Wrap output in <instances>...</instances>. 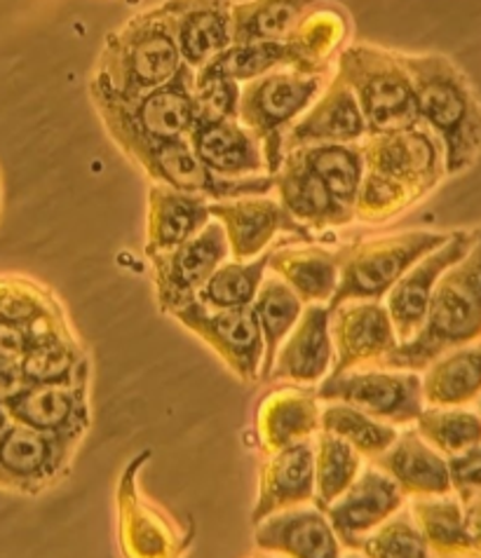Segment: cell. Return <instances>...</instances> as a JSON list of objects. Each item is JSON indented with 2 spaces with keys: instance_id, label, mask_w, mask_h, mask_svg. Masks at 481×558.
Instances as JSON below:
<instances>
[{
  "instance_id": "obj_1",
  "label": "cell",
  "mask_w": 481,
  "mask_h": 558,
  "mask_svg": "<svg viewBox=\"0 0 481 558\" xmlns=\"http://www.w3.org/2000/svg\"><path fill=\"white\" fill-rule=\"evenodd\" d=\"M397 57L413 83L421 120L442 138L444 174L465 172L481 153V104L470 81L442 54Z\"/></svg>"
},
{
  "instance_id": "obj_2",
  "label": "cell",
  "mask_w": 481,
  "mask_h": 558,
  "mask_svg": "<svg viewBox=\"0 0 481 558\" xmlns=\"http://www.w3.org/2000/svg\"><path fill=\"white\" fill-rule=\"evenodd\" d=\"M472 232L468 254L456 260L434 287L421 331L387 354L385 368L421 374L442 352L481 340V228Z\"/></svg>"
},
{
  "instance_id": "obj_3",
  "label": "cell",
  "mask_w": 481,
  "mask_h": 558,
  "mask_svg": "<svg viewBox=\"0 0 481 558\" xmlns=\"http://www.w3.org/2000/svg\"><path fill=\"white\" fill-rule=\"evenodd\" d=\"M183 66L167 5L139 14L106 40V52L92 77V99L132 101L167 85Z\"/></svg>"
},
{
  "instance_id": "obj_4",
  "label": "cell",
  "mask_w": 481,
  "mask_h": 558,
  "mask_svg": "<svg viewBox=\"0 0 481 558\" xmlns=\"http://www.w3.org/2000/svg\"><path fill=\"white\" fill-rule=\"evenodd\" d=\"M104 125L132 162H142L160 144L185 138L197 116L195 73L183 66L172 81L132 101L95 97Z\"/></svg>"
},
{
  "instance_id": "obj_5",
  "label": "cell",
  "mask_w": 481,
  "mask_h": 558,
  "mask_svg": "<svg viewBox=\"0 0 481 558\" xmlns=\"http://www.w3.org/2000/svg\"><path fill=\"white\" fill-rule=\"evenodd\" d=\"M338 77L352 89L369 134L423 125L413 83L397 54L357 45L338 57Z\"/></svg>"
},
{
  "instance_id": "obj_6",
  "label": "cell",
  "mask_w": 481,
  "mask_h": 558,
  "mask_svg": "<svg viewBox=\"0 0 481 558\" xmlns=\"http://www.w3.org/2000/svg\"><path fill=\"white\" fill-rule=\"evenodd\" d=\"M448 232L411 230L360 240L336 254L338 287L327 307L346 301H383L418 258L444 244Z\"/></svg>"
},
{
  "instance_id": "obj_7",
  "label": "cell",
  "mask_w": 481,
  "mask_h": 558,
  "mask_svg": "<svg viewBox=\"0 0 481 558\" xmlns=\"http://www.w3.org/2000/svg\"><path fill=\"white\" fill-rule=\"evenodd\" d=\"M151 451H142L122 470L116 484V537L122 558H185L193 529L155 502L142 486Z\"/></svg>"
},
{
  "instance_id": "obj_8",
  "label": "cell",
  "mask_w": 481,
  "mask_h": 558,
  "mask_svg": "<svg viewBox=\"0 0 481 558\" xmlns=\"http://www.w3.org/2000/svg\"><path fill=\"white\" fill-rule=\"evenodd\" d=\"M320 87V75L282 71L254 77L240 92L238 120L256 136L270 177L285 160V134L315 104Z\"/></svg>"
},
{
  "instance_id": "obj_9",
  "label": "cell",
  "mask_w": 481,
  "mask_h": 558,
  "mask_svg": "<svg viewBox=\"0 0 481 558\" xmlns=\"http://www.w3.org/2000/svg\"><path fill=\"white\" fill-rule=\"evenodd\" d=\"M315 395L322 404L344 401L395 427L413 425L425 409L421 374L385 366L329 374L317 385Z\"/></svg>"
},
{
  "instance_id": "obj_10",
  "label": "cell",
  "mask_w": 481,
  "mask_h": 558,
  "mask_svg": "<svg viewBox=\"0 0 481 558\" xmlns=\"http://www.w3.org/2000/svg\"><path fill=\"white\" fill-rule=\"evenodd\" d=\"M77 446L57 434L10 421L0 432V488L36 498L67 476Z\"/></svg>"
},
{
  "instance_id": "obj_11",
  "label": "cell",
  "mask_w": 481,
  "mask_h": 558,
  "mask_svg": "<svg viewBox=\"0 0 481 558\" xmlns=\"http://www.w3.org/2000/svg\"><path fill=\"white\" fill-rule=\"evenodd\" d=\"M230 256L224 226L212 219L203 230L179 244L177 250L148 256L153 270L155 301L163 315H172L181 305L197 299L209 275Z\"/></svg>"
},
{
  "instance_id": "obj_12",
  "label": "cell",
  "mask_w": 481,
  "mask_h": 558,
  "mask_svg": "<svg viewBox=\"0 0 481 558\" xmlns=\"http://www.w3.org/2000/svg\"><path fill=\"white\" fill-rule=\"evenodd\" d=\"M169 317L209 345L240 380H261L263 338L252 307L214 310L195 299L175 310Z\"/></svg>"
},
{
  "instance_id": "obj_13",
  "label": "cell",
  "mask_w": 481,
  "mask_h": 558,
  "mask_svg": "<svg viewBox=\"0 0 481 558\" xmlns=\"http://www.w3.org/2000/svg\"><path fill=\"white\" fill-rule=\"evenodd\" d=\"M369 136V142L360 146L364 172L405 185L418 199H423L442 181L444 153L434 134L423 125Z\"/></svg>"
},
{
  "instance_id": "obj_14",
  "label": "cell",
  "mask_w": 481,
  "mask_h": 558,
  "mask_svg": "<svg viewBox=\"0 0 481 558\" xmlns=\"http://www.w3.org/2000/svg\"><path fill=\"white\" fill-rule=\"evenodd\" d=\"M334 343L332 374L383 366L399 338L383 301H346L329 310Z\"/></svg>"
},
{
  "instance_id": "obj_15",
  "label": "cell",
  "mask_w": 481,
  "mask_h": 558,
  "mask_svg": "<svg viewBox=\"0 0 481 558\" xmlns=\"http://www.w3.org/2000/svg\"><path fill=\"white\" fill-rule=\"evenodd\" d=\"M472 238V230L448 232L444 244H440L437 250H432L423 258H418L413 266L397 279L395 287L385 293L383 305L387 310V315H390L399 343H407V340H411L421 331L428 317L434 287H437L440 277L452 268L456 260L468 254Z\"/></svg>"
},
{
  "instance_id": "obj_16",
  "label": "cell",
  "mask_w": 481,
  "mask_h": 558,
  "mask_svg": "<svg viewBox=\"0 0 481 558\" xmlns=\"http://www.w3.org/2000/svg\"><path fill=\"white\" fill-rule=\"evenodd\" d=\"M12 423H22L61 439L83 444L89 432V378L75 383H24L17 395L5 401Z\"/></svg>"
},
{
  "instance_id": "obj_17",
  "label": "cell",
  "mask_w": 481,
  "mask_h": 558,
  "mask_svg": "<svg viewBox=\"0 0 481 558\" xmlns=\"http://www.w3.org/2000/svg\"><path fill=\"white\" fill-rule=\"evenodd\" d=\"M212 219L224 226L232 260H252L266 254L279 232L313 242V232L293 221L287 209L266 195H250L209 203Z\"/></svg>"
},
{
  "instance_id": "obj_18",
  "label": "cell",
  "mask_w": 481,
  "mask_h": 558,
  "mask_svg": "<svg viewBox=\"0 0 481 558\" xmlns=\"http://www.w3.org/2000/svg\"><path fill=\"white\" fill-rule=\"evenodd\" d=\"M405 500L407 498L393 478L369 464V468H362L350 488L324 509V514H327L340 547L357 551L371 531L405 507Z\"/></svg>"
},
{
  "instance_id": "obj_19",
  "label": "cell",
  "mask_w": 481,
  "mask_h": 558,
  "mask_svg": "<svg viewBox=\"0 0 481 558\" xmlns=\"http://www.w3.org/2000/svg\"><path fill=\"white\" fill-rule=\"evenodd\" d=\"M332 313L324 303L305 305L299 322L279 345L268 380L317 387L332 374L334 343L329 329Z\"/></svg>"
},
{
  "instance_id": "obj_20",
  "label": "cell",
  "mask_w": 481,
  "mask_h": 558,
  "mask_svg": "<svg viewBox=\"0 0 481 558\" xmlns=\"http://www.w3.org/2000/svg\"><path fill=\"white\" fill-rule=\"evenodd\" d=\"M315 500L313 441L285 446L266 453L258 468V490L252 507V523H261L277 511L310 505Z\"/></svg>"
},
{
  "instance_id": "obj_21",
  "label": "cell",
  "mask_w": 481,
  "mask_h": 558,
  "mask_svg": "<svg viewBox=\"0 0 481 558\" xmlns=\"http://www.w3.org/2000/svg\"><path fill=\"white\" fill-rule=\"evenodd\" d=\"M254 545L285 558H344V547L317 505L291 507L254 525Z\"/></svg>"
},
{
  "instance_id": "obj_22",
  "label": "cell",
  "mask_w": 481,
  "mask_h": 558,
  "mask_svg": "<svg viewBox=\"0 0 481 558\" xmlns=\"http://www.w3.org/2000/svg\"><path fill=\"white\" fill-rule=\"evenodd\" d=\"M185 138H189L197 160L216 177L246 179L266 172L261 144L250 130L240 125L238 118L195 116L193 128Z\"/></svg>"
},
{
  "instance_id": "obj_23",
  "label": "cell",
  "mask_w": 481,
  "mask_h": 558,
  "mask_svg": "<svg viewBox=\"0 0 481 558\" xmlns=\"http://www.w3.org/2000/svg\"><path fill=\"white\" fill-rule=\"evenodd\" d=\"M254 429L263 453L313 441L322 429V401L315 395V387L289 383L268 392L256 407Z\"/></svg>"
},
{
  "instance_id": "obj_24",
  "label": "cell",
  "mask_w": 481,
  "mask_h": 558,
  "mask_svg": "<svg viewBox=\"0 0 481 558\" xmlns=\"http://www.w3.org/2000/svg\"><path fill=\"white\" fill-rule=\"evenodd\" d=\"M275 191L279 195L277 203L287 209L293 221H299L310 232L348 226L354 221V211L344 207L327 191L297 150H287L285 160L273 174Z\"/></svg>"
},
{
  "instance_id": "obj_25",
  "label": "cell",
  "mask_w": 481,
  "mask_h": 558,
  "mask_svg": "<svg viewBox=\"0 0 481 558\" xmlns=\"http://www.w3.org/2000/svg\"><path fill=\"white\" fill-rule=\"evenodd\" d=\"M230 0H172L167 3L183 64L191 71L207 66L232 45Z\"/></svg>"
},
{
  "instance_id": "obj_26",
  "label": "cell",
  "mask_w": 481,
  "mask_h": 558,
  "mask_svg": "<svg viewBox=\"0 0 481 558\" xmlns=\"http://www.w3.org/2000/svg\"><path fill=\"white\" fill-rule=\"evenodd\" d=\"M397 484L405 498H432L452 493L446 458L413 429L399 432L395 444L383 456L371 460Z\"/></svg>"
},
{
  "instance_id": "obj_27",
  "label": "cell",
  "mask_w": 481,
  "mask_h": 558,
  "mask_svg": "<svg viewBox=\"0 0 481 558\" xmlns=\"http://www.w3.org/2000/svg\"><path fill=\"white\" fill-rule=\"evenodd\" d=\"M364 134L369 132L360 104H357L352 89L336 75L327 95L315 101V106L285 134V153L313 144H354Z\"/></svg>"
},
{
  "instance_id": "obj_28",
  "label": "cell",
  "mask_w": 481,
  "mask_h": 558,
  "mask_svg": "<svg viewBox=\"0 0 481 558\" xmlns=\"http://www.w3.org/2000/svg\"><path fill=\"white\" fill-rule=\"evenodd\" d=\"M209 221L212 214L207 197L153 183L146 216V256L177 250Z\"/></svg>"
},
{
  "instance_id": "obj_29",
  "label": "cell",
  "mask_w": 481,
  "mask_h": 558,
  "mask_svg": "<svg viewBox=\"0 0 481 558\" xmlns=\"http://www.w3.org/2000/svg\"><path fill=\"white\" fill-rule=\"evenodd\" d=\"M425 407H470L481 395V340L442 352L421 374Z\"/></svg>"
},
{
  "instance_id": "obj_30",
  "label": "cell",
  "mask_w": 481,
  "mask_h": 558,
  "mask_svg": "<svg viewBox=\"0 0 481 558\" xmlns=\"http://www.w3.org/2000/svg\"><path fill=\"white\" fill-rule=\"evenodd\" d=\"M268 272L282 279L305 305H327L338 287L336 254L315 244L273 250L268 256Z\"/></svg>"
},
{
  "instance_id": "obj_31",
  "label": "cell",
  "mask_w": 481,
  "mask_h": 558,
  "mask_svg": "<svg viewBox=\"0 0 481 558\" xmlns=\"http://www.w3.org/2000/svg\"><path fill=\"white\" fill-rule=\"evenodd\" d=\"M409 511L434 558H477L468 531H465L462 502L454 493L413 498Z\"/></svg>"
},
{
  "instance_id": "obj_32",
  "label": "cell",
  "mask_w": 481,
  "mask_h": 558,
  "mask_svg": "<svg viewBox=\"0 0 481 558\" xmlns=\"http://www.w3.org/2000/svg\"><path fill=\"white\" fill-rule=\"evenodd\" d=\"M320 0H250L232 5V45L289 40Z\"/></svg>"
},
{
  "instance_id": "obj_33",
  "label": "cell",
  "mask_w": 481,
  "mask_h": 558,
  "mask_svg": "<svg viewBox=\"0 0 481 558\" xmlns=\"http://www.w3.org/2000/svg\"><path fill=\"white\" fill-rule=\"evenodd\" d=\"M305 303L293 293L282 279L270 275L261 282L256 299L252 303V313L258 322L261 338H263V366L261 380H268V374L275 362V354L282 345L287 333L299 322Z\"/></svg>"
},
{
  "instance_id": "obj_34",
  "label": "cell",
  "mask_w": 481,
  "mask_h": 558,
  "mask_svg": "<svg viewBox=\"0 0 481 558\" xmlns=\"http://www.w3.org/2000/svg\"><path fill=\"white\" fill-rule=\"evenodd\" d=\"M24 383H75L89 378V354L77 333L38 340L20 362Z\"/></svg>"
},
{
  "instance_id": "obj_35",
  "label": "cell",
  "mask_w": 481,
  "mask_h": 558,
  "mask_svg": "<svg viewBox=\"0 0 481 558\" xmlns=\"http://www.w3.org/2000/svg\"><path fill=\"white\" fill-rule=\"evenodd\" d=\"M340 205L352 209L364 179L362 148L352 144H313L291 148Z\"/></svg>"
},
{
  "instance_id": "obj_36",
  "label": "cell",
  "mask_w": 481,
  "mask_h": 558,
  "mask_svg": "<svg viewBox=\"0 0 481 558\" xmlns=\"http://www.w3.org/2000/svg\"><path fill=\"white\" fill-rule=\"evenodd\" d=\"M322 429L350 444L362 456V460L369 462L383 456L399 437V429L395 425L376 421V417L344 404V401L322 404Z\"/></svg>"
},
{
  "instance_id": "obj_37",
  "label": "cell",
  "mask_w": 481,
  "mask_h": 558,
  "mask_svg": "<svg viewBox=\"0 0 481 558\" xmlns=\"http://www.w3.org/2000/svg\"><path fill=\"white\" fill-rule=\"evenodd\" d=\"M268 256L261 254L252 260H226L216 268L203 289L197 291V301L214 310H238L252 307L258 287L268 275Z\"/></svg>"
},
{
  "instance_id": "obj_38",
  "label": "cell",
  "mask_w": 481,
  "mask_h": 558,
  "mask_svg": "<svg viewBox=\"0 0 481 558\" xmlns=\"http://www.w3.org/2000/svg\"><path fill=\"white\" fill-rule=\"evenodd\" d=\"M315 458V500L320 509H327L336 498L344 495L350 484L360 476L364 460L350 444L320 429L313 437Z\"/></svg>"
},
{
  "instance_id": "obj_39",
  "label": "cell",
  "mask_w": 481,
  "mask_h": 558,
  "mask_svg": "<svg viewBox=\"0 0 481 558\" xmlns=\"http://www.w3.org/2000/svg\"><path fill=\"white\" fill-rule=\"evenodd\" d=\"M413 425L444 458L465 453L481 444V415L468 407H425Z\"/></svg>"
},
{
  "instance_id": "obj_40",
  "label": "cell",
  "mask_w": 481,
  "mask_h": 558,
  "mask_svg": "<svg viewBox=\"0 0 481 558\" xmlns=\"http://www.w3.org/2000/svg\"><path fill=\"white\" fill-rule=\"evenodd\" d=\"M357 551L364 558H434L409 509H399L385 519L362 539Z\"/></svg>"
},
{
  "instance_id": "obj_41",
  "label": "cell",
  "mask_w": 481,
  "mask_h": 558,
  "mask_svg": "<svg viewBox=\"0 0 481 558\" xmlns=\"http://www.w3.org/2000/svg\"><path fill=\"white\" fill-rule=\"evenodd\" d=\"M240 83L224 75H195V104L203 118H238Z\"/></svg>"
},
{
  "instance_id": "obj_42",
  "label": "cell",
  "mask_w": 481,
  "mask_h": 558,
  "mask_svg": "<svg viewBox=\"0 0 481 558\" xmlns=\"http://www.w3.org/2000/svg\"><path fill=\"white\" fill-rule=\"evenodd\" d=\"M448 476H452V493L460 502L481 498V444L470 451L446 458Z\"/></svg>"
},
{
  "instance_id": "obj_43",
  "label": "cell",
  "mask_w": 481,
  "mask_h": 558,
  "mask_svg": "<svg viewBox=\"0 0 481 558\" xmlns=\"http://www.w3.org/2000/svg\"><path fill=\"white\" fill-rule=\"evenodd\" d=\"M24 387V376H22V368L20 364L8 362L0 356V404H5V401L17 395Z\"/></svg>"
},
{
  "instance_id": "obj_44",
  "label": "cell",
  "mask_w": 481,
  "mask_h": 558,
  "mask_svg": "<svg viewBox=\"0 0 481 558\" xmlns=\"http://www.w3.org/2000/svg\"><path fill=\"white\" fill-rule=\"evenodd\" d=\"M462 521H465V531H468V537L477 551V558H481V498L462 502Z\"/></svg>"
},
{
  "instance_id": "obj_45",
  "label": "cell",
  "mask_w": 481,
  "mask_h": 558,
  "mask_svg": "<svg viewBox=\"0 0 481 558\" xmlns=\"http://www.w3.org/2000/svg\"><path fill=\"white\" fill-rule=\"evenodd\" d=\"M8 423H10L8 411H5V407H3V404H0V432H3V429L8 427Z\"/></svg>"
},
{
  "instance_id": "obj_46",
  "label": "cell",
  "mask_w": 481,
  "mask_h": 558,
  "mask_svg": "<svg viewBox=\"0 0 481 558\" xmlns=\"http://www.w3.org/2000/svg\"><path fill=\"white\" fill-rule=\"evenodd\" d=\"M250 558H285V556H279V554H270V551H261V549H258V554H252Z\"/></svg>"
},
{
  "instance_id": "obj_47",
  "label": "cell",
  "mask_w": 481,
  "mask_h": 558,
  "mask_svg": "<svg viewBox=\"0 0 481 558\" xmlns=\"http://www.w3.org/2000/svg\"><path fill=\"white\" fill-rule=\"evenodd\" d=\"M344 558H364L360 551H350V554H346Z\"/></svg>"
},
{
  "instance_id": "obj_48",
  "label": "cell",
  "mask_w": 481,
  "mask_h": 558,
  "mask_svg": "<svg viewBox=\"0 0 481 558\" xmlns=\"http://www.w3.org/2000/svg\"><path fill=\"white\" fill-rule=\"evenodd\" d=\"M474 404H477V413H479V415H481V395H479V399H477V401H474Z\"/></svg>"
}]
</instances>
